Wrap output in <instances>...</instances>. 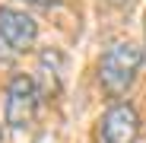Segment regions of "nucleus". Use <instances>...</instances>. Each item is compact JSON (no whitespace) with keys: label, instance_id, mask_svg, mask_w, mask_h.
<instances>
[{"label":"nucleus","instance_id":"1","mask_svg":"<svg viewBox=\"0 0 146 143\" xmlns=\"http://www.w3.org/2000/svg\"><path fill=\"white\" fill-rule=\"evenodd\" d=\"M143 64V48L133 45V41H117L111 45L108 51L102 54V64H99V80L108 92L121 95L137 76V70Z\"/></svg>","mask_w":146,"mask_h":143},{"label":"nucleus","instance_id":"6","mask_svg":"<svg viewBox=\"0 0 146 143\" xmlns=\"http://www.w3.org/2000/svg\"><path fill=\"white\" fill-rule=\"evenodd\" d=\"M111 3H124V0H111Z\"/></svg>","mask_w":146,"mask_h":143},{"label":"nucleus","instance_id":"3","mask_svg":"<svg viewBox=\"0 0 146 143\" xmlns=\"http://www.w3.org/2000/svg\"><path fill=\"white\" fill-rule=\"evenodd\" d=\"M35 35H38V26H35V19L26 10L0 7V41L10 51H26V48H32Z\"/></svg>","mask_w":146,"mask_h":143},{"label":"nucleus","instance_id":"4","mask_svg":"<svg viewBox=\"0 0 146 143\" xmlns=\"http://www.w3.org/2000/svg\"><path fill=\"white\" fill-rule=\"evenodd\" d=\"M140 134V118L133 105L117 102L102 114V143H133Z\"/></svg>","mask_w":146,"mask_h":143},{"label":"nucleus","instance_id":"5","mask_svg":"<svg viewBox=\"0 0 146 143\" xmlns=\"http://www.w3.org/2000/svg\"><path fill=\"white\" fill-rule=\"evenodd\" d=\"M26 3H38V7H44V3H51V0H26Z\"/></svg>","mask_w":146,"mask_h":143},{"label":"nucleus","instance_id":"2","mask_svg":"<svg viewBox=\"0 0 146 143\" xmlns=\"http://www.w3.org/2000/svg\"><path fill=\"white\" fill-rule=\"evenodd\" d=\"M38 111V89L35 80L26 73H16L7 86V105H3V118L10 127H26L32 124V118Z\"/></svg>","mask_w":146,"mask_h":143}]
</instances>
